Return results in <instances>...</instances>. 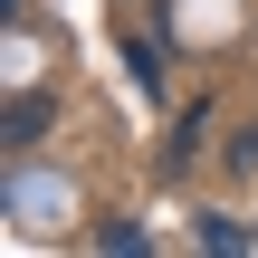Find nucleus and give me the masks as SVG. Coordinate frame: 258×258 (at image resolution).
<instances>
[{
    "label": "nucleus",
    "mask_w": 258,
    "mask_h": 258,
    "mask_svg": "<svg viewBox=\"0 0 258 258\" xmlns=\"http://www.w3.org/2000/svg\"><path fill=\"white\" fill-rule=\"evenodd\" d=\"M38 124H48V96H19V105H10V134H19V144H29V134H38Z\"/></svg>",
    "instance_id": "f257e3e1"
}]
</instances>
